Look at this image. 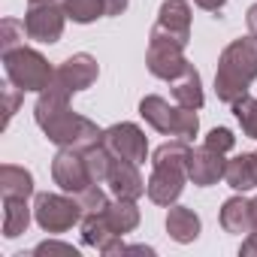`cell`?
Returning a JSON list of instances; mask_svg holds the SVG:
<instances>
[{"instance_id":"obj_1","label":"cell","mask_w":257,"mask_h":257,"mask_svg":"<svg viewBox=\"0 0 257 257\" xmlns=\"http://www.w3.org/2000/svg\"><path fill=\"white\" fill-rule=\"evenodd\" d=\"M37 124L43 127V134L61 146V149H79V152H88L91 146H100L103 143V131L76 115L70 106H67V97H58V94H49V91H40V100H37Z\"/></svg>"},{"instance_id":"obj_2","label":"cell","mask_w":257,"mask_h":257,"mask_svg":"<svg viewBox=\"0 0 257 257\" xmlns=\"http://www.w3.org/2000/svg\"><path fill=\"white\" fill-rule=\"evenodd\" d=\"M257 79V37H239L233 40L218 61L215 73V91L224 103H236L248 94V85Z\"/></svg>"},{"instance_id":"obj_3","label":"cell","mask_w":257,"mask_h":257,"mask_svg":"<svg viewBox=\"0 0 257 257\" xmlns=\"http://www.w3.org/2000/svg\"><path fill=\"white\" fill-rule=\"evenodd\" d=\"M188 143L185 140H173L164 143L155 158H152V179L146 182V194L152 203L158 206H173L182 191H185V179H188Z\"/></svg>"},{"instance_id":"obj_4","label":"cell","mask_w":257,"mask_h":257,"mask_svg":"<svg viewBox=\"0 0 257 257\" xmlns=\"http://www.w3.org/2000/svg\"><path fill=\"white\" fill-rule=\"evenodd\" d=\"M140 115L155 127L158 134H167V137H176V140H185L191 143L200 131V121H197V112L194 109H185V106H170L164 97H143L140 103Z\"/></svg>"},{"instance_id":"obj_5","label":"cell","mask_w":257,"mask_h":257,"mask_svg":"<svg viewBox=\"0 0 257 257\" xmlns=\"http://www.w3.org/2000/svg\"><path fill=\"white\" fill-rule=\"evenodd\" d=\"M4 70H7V79L16 88H22V91H46L52 76H55L49 61L40 52L25 49V46H19V49L4 55Z\"/></svg>"},{"instance_id":"obj_6","label":"cell","mask_w":257,"mask_h":257,"mask_svg":"<svg viewBox=\"0 0 257 257\" xmlns=\"http://www.w3.org/2000/svg\"><path fill=\"white\" fill-rule=\"evenodd\" d=\"M34 215H37V224L46 233H64V230H70L73 224H79L85 218V209H82L79 200H70V197H61V194H37Z\"/></svg>"},{"instance_id":"obj_7","label":"cell","mask_w":257,"mask_h":257,"mask_svg":"<svg viewBox=\"0 0 257 257\" xmlns=\"http://www.w3.org/2000/svg\"><path fill=\"white\" fill-rule=\"evenodd\" d=\"M146 64H149V73L158 76V79H179L191 64L185 61V43L173 40V37H164L158 31H152V43H149V55H146Z\"/></svg>"},{"instance_id":"obj_8","label":"cell","mask_w":257,"mask_h":257,"mask_svg":"<svg viewBox=\"0 0 257 257\" xmlns=\"http://www.w3.org/2000/svg\"><path fill=\"white\" fill-rule=\"evenodd\" d=\"M97 76H100V67H97V61L91 55H73V58H67L55 70V76H52V82H49L46 91L70 100V94L91 88L97 82Z\"/></svg>"},{"instance_id":"obj_9","label":"cell","mask_w":257,"mask_h":257,"mask_svg":"<svg viewBox=\"0 0 257 257\" xmlns=\"http://www.w3.org/2000/svg\"><path fill=\"white\" fill-rule=\"evenodd\" d=\"M103 146L109 149L112 158L131 161V164H146V158H149L146 134L137 124H112L109 131H103Z\"/></svg>"},{"instance_id":"obj_10","label":"cell","mask_w":257,"mask_h":257,"mask_svg":"<svg viewBox=\"0 0 257 257\" xmlns=\"http://www.w3.org/2000/svg\"><path fill=\"white\" fill-rule=\"evenodd\" d=\"M52 176H55V185L67 194H79L88 185H94V179L88 173V164H85V152H79V149H61L55 155Z\"/></svg>"},{"instance_id":"obj_11","label":"cell","mask_w":257,"mask_h":257,"mask_svg":"<svg viewBox=\"0 0 257 257\" xmlns=\"http://www.w3.org/2000/svg\"><path fill=\"white\" fill-rule=\"evenodd\" d=\"M64 7L55 4H31L28 16H25V31L31 40L37 43H58L64 34Z\"/></svg>"},{"instance_id":"obj_12","label":"cell","mask_w":257,"mask_h":257,"mask_svg":"<svg viewBox=\"0 0 257 257\" xmlns=\"http://www.w3.org/2000/svg\"><path fill=\"white\" fill-rule=\"evenodd\" d=\"M224 170H227V161L221 152L209 149V146H200V149H191L188 155V179L200 188H209L215 185L218 179H224Z\"/></svg>"},{"instance_id":"obj_13","label":"cell","mask_w":257,"mask_h":257,"mask_svg":"<svg viewBox=\"0 0 257 257\" xmlns=\"http://www.w3.org/2000/svg\"><path fill=\"white\" fill-rule=\"evenodd\" d=\"M155 31L188 46V40H191V7L185 4V0H164Z\"/></svg>"},{"instance_id":"obj_14","label":"cell","mask_w":257,"mask_h":257,"mask_svg":"<svg viewBox=\"0 0 257 257\" xmlns=\"http://www.w3.org/2000/svg\"><path fill=\"white\" fill-rule=\"evenodd\" d=\"M106 185H109L118 197H127V200H137V197L146 194V182H143V176H140V164L121 161V158H112Z\"/></svg>"},{"instance_id":"obj_15","label":"cell","mask_w":257,"mask_h":257,"mask_svg":"<svg viewBox=\"0 0 257 257\" xmlns=\"http://www.w3.org/2000/svg\"><path fill=\"white\" fill-rule=\"evenodd\" d=\"M224 182L233 191H251V188H257V155H236L233 161H227Z\"/></svg>"},{"instance_id":"obj_16","label":"cell","mask_w":257,"mask_h":257,"mask_svg":"<svg viewBox=\"0 0 257 257\" xmlns=\"http://www.w3.org/2000/svg\"><path fill=\"white\" fill-rule=\"evenodd\" d=\"M167 230L176 242H194L200 236V218L194 209L188 206H170V215H167Z\"/></svg>"},{"instance_id":"obj_17","label":"cell","mask_w":257,"mask_h":257,"mask_svg":"<svg viewBox=\"0 0 257 257\" xmlns=\"http://www.w3.org/2000/svg\"><path fill=\"white\" fill-rule=\"evenodd\" d=\"M221 227L227 233H251L254 230V218H251V200L242 197H230L221 209Z\"/></svg>"},{"instance_id":"obj_18","label":"cell","mask_w":257,"mask_h":257,"mask_svg":"<svg viewBox=\"0 0 257 257\" xmlns=\"http://www.w3.org/2000/svg\"><path fill=\"white\" fill-rule=\"evenodd\" d=\"M103 218H106V224H109L118 236H124V233H131V230L140 224V209H137L134 200L118 197L115 203H109V206L103 209Z\"/></svg>"},{"instance_id":"obj_19","label":"cell","mask_w":257,"mask_h":257,"mask_svg":"<svg viewBox=\"0 0 257 257\" xmlns=\"http://www.w3.org/2000/svg\"><path fill=\"white\" fill-rule=\"evenodd\" d=\"M0 194L7 197H22L28 200L34 194V176L25 170V167H13V164H4L0 167Z\"/></svg>"},{"instance_id":"obj_20","label":"cell","mask_w":257,"mask_h":257,"mask_svg":"<svg viewBox=\"0 0 257 257\" xmlns=\"http://www.w3.org/2000/svg\"><path fill=\"white\" fill-rule=\"evenodd\" d=\"M173 100L185 109L203 106V85H200V73L194 67H188L179 79H173Z\"/></svg>"},{"instance_id":"obj_21","label":"cell","mask_w":257,"mask_h":257,"mask_svg":"<svg viewBox=\"0 0 257 257\" xmlns=\"http://www.w3.org/2000/svg\"><path fill=\"white\" fill-rule=\"evenodd\" d=\"M31 224V212H28V203L22 197H7L4 200V236L7 239H16L28 230Z\"/></svg>"},{"instance_id":"obj_22","label":"cell","mask_w":257,"mask_h":257,"mask_svg":"<svg viewBox=\"0 0 257 257\" xmlns=\"http://www.w3.org/2000/svg\"><path fill=\"white\" fill-rule=\"evenodd\" d=\"M64 13L76 25H88V22L106 16V0H64Z\"/></svg>"},{"instance_id":"obj_23","label":"cell","mask_w":257,"mask_h":257,"mask_svg":"<svg viewBox=\"0 0 257 257\" xmlns=\"http://www.w3.org/2000/svg\"><path fill=\"white\" fill-rule=\"evenodd\" d=\"M230 106H233V112H236V118H239V124H242L245 137L257 140V100L245 94V97H239V100L230 103Z\"/></svg>"},{"instance_id":"obj_24","label":"cell","mask_w":257,"mask_h":257,"mask_svg":"<svg viewBox=\"0 0 257 257\" xmlns=\"http://www.w3.org/2000/svg\"><path fill=\"white\" fill-rule=\"evenodd\" d=\"M25 37H28L25 22H16V19H4V22H0V52H4V55L19 49Z\"/></svg>"},{"instance_id":"obj_25","label":"cell","mask_w":257,"mask_h":257,"mask_svg":"<svg viewBox=\"0 0 257 257\" xmlns=\"http://www.w3.org/2000/svg\"><path fill=\"white\" fill-rule=\"evenodd\" d=\"M76 200L82 203L85 215H97V212H103V209L109 206V200H106V194L97 188V182H94V185H88L85 191H79V194H76Z\"/></svg>"},{"instance_id":"obj_26","label":"cell","mask_w":257,"mask_h":257,"mask_svg":"<svg viewBox=\"0 0 257 257\" xmlns=\"http://www.w3.org/2000/svg\"><path fill=\"white\" fill-rule=\"evenodd\" d=\"M206 146L224 155V152H230L236 146V137L227 131V127H215V131H209V137H206Z\"/></svg>"},{"instance_id":"obj_27","label":"cell","mask_w":257,"mask_h":257,"mask_svg":"<svg viewBox=\"0 0 257 257\" xmlns=\"http://www.w3.org/2000/svg\"><path fill=\"white\" fill-rule=\"evenodd\" d=\"M22 97H25V91H22V88H16L13 82H10V85H4V112H7V115H4V127H7V124H10V118L16 115V109H19Z\"/></svg>"},{"instance_id":"obj_28","label":"cell","mask_w":257,"mask_h":257,"mask_svg":"<svg viewBox=\"0 0 257 257\" xmlns=\"http://www.w3.org/2000/svg\"><path fill=\"white\" fill-rule=\"evenodd\" d=\"M34 254H67V257H79V251L73 245H64V242H43L34 248Z\"/></svg>"},{"instance_id":"obj_29","label":"cell","mask_w":257,"mask_h":257,"mask_svg":"<svg viewBox=\"0 0 257 257\" xmlns=\"http://www.w3.org/2000/svg\"><path fill=\"white\" fill-rule=\"evenodd\" d=\"M194 4H197L200 10H206V13H218V10H224L227 0H194Z\"/></svg>"},{"instance_id":"obj_30","label":"cell","mask_w":257,"mask_h":257,"mask_svg":"<svg viewBox=\"0 0 257 257\" xmlns=\"http://www.w3.org/2000/svg\"><path fill=\"white\" fill-rule=\"evenodd\" d=\"M127 10V0H106V16H121Z\"/></svg>"},{"instance_id":"obj_31","label":"cell","mask_w":257,"mask_h":257,"mask_svg":"<svg viewBox=\"0 0 257 257\" xmlns=\"http://www.w3.org/2000/svg\"><path fill=\"white\" fill-rule=\"evenodd\" d=\"M242 254H257V230H251L248 233V239L242 242V248H239Z\"/></svg>"},{"instance_id":"obj_32","label":"cell","mask_w":257,"mask_h":257,"mask_svg":"<svg viewBox=\"0 0 257 257\" xmlns=\"http://www.w3.org/2000/svg\"><path fill=\"white\" fill-rule=\"evenodd\" d=\"M245 22H248V34H251V37H257V4H254V7L248 10Z\"/></svg>"},{"instance_id":"obj_33","label":"cell","mask_w":257,"mask_h":257,"mask_svg":"<svg viewBox=\"0 0 257 257\" xmlns=\"http://www.w3.org/2000/svg\"><path fill=\"white\" fill-rule=\"evenodd\" d=\"M251 218H254V230H257V197L251 200Z\"/></svg>"},{"instance_id":"obj_34","label":"cell","mask_w":257,"mask_h":257,"mask_svg":"<svg viewBox=\"0 0 257 257\" xmlns=\"http://www.w3.org/2000/svg\"><path fill=\"white\" fill-rule=\"evenodd\" d=\"M31 4H55V0H31Z\"/></svg>"},{"instance_id":"obj_35","label":"cell","mask_w":257,"mask_h":257,"mask_svg":"<svg viewBox=\"0 0 257 257\" xmlns=\"http://www.w3.org/2000/svg\"><path fill=\"white\" fill-rule=\"evenodd\" d=\"M254 155H257V152H254Z\"/></svg>"}]
</instances>
